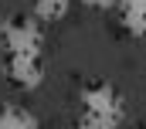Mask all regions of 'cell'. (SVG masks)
Here are the masks:
<instances>
[{
  "mask_svg": "<svg viewBox=\"0 0 146 129\" xmlns=\"http://www.w3.org/2000/svg\"><path fill=\"white\" fill-rule=\"evenodd\" d=\"M78 122L85 129H115L126 122V98L112 85L95 82L78 92Z\"/></svg>",
  "mask_w": 146,
  "mask_h": 129,
  "instance_id": "obj_1",
  "label": "cell"
},
{
  "mask_svg": "<svg viewBox=\"0 0 146 129\" xmlns=\"http://www.w3.org/2000/svg\"><path fill=\"white\" fill-rule=\"evenodd\" d=\"M3 44L7 51H27V55H41L44 44V31L37 17H10L3 24Z\"/></svg>",
  "mask_w": 146,
  "mask_h": 129,
  "instance_id": "obj_2",
  "label": "cell"
},
{
  "mask_svg": "<svg viewBox=\"0 0 146 129\" xmlns=\"http://www.w3.org/2000/svg\"><path fill=\"white\" fill-rule=\"evenodd\" d=\"M3 71L17 88H37L44 82V64L41 55H27V51H7L3 58Z\"/></svg>",
  "mask_w": 146,
  "mask_h": 129,
  "instance_id": "obj_3",
  "label": "cell"
},
{
  "mask_svg": "<svg viewBox=\"0 0 146 129\" xmlns=\"http://www.w3.org/2000/svg\"><path fill=\"white\" fill-rule=\"evenodd\" d=\"M122 27L136 37H146V0H115Z\"/></svg>",
  "mask_w": 146,
  "mask_h": 129,
  "instance_id": "obj_4",
  "label": "cell"
},
{
  "mask_svg": "<svg viewBox=\"0 0 146 129\" xmlns=\"http://www.w3.org/2000/svg\"><path fill=\"white\" fill-rule=\"evenodd\" d=\"M37 126H41V119H37L31 109L14 105V102L0 105V129H37Z\"/></svg>",
  "mask_w": 146,
  "mask_h": 129,
  "instance_id": "obj_5",
  "label": "cell"
},
{
  "mask_svg": "<svg viewBox=\"0 0 146 129\" xmlns=\"http://www.w3.org/2000/svg\"><path fill=\"white\" fill-rule=\"evenodd\" d=\"M72 0H31V10L41 24H51V21H61L68 14Z\"/></svg>",
  "mask_w": 146,
  "mask_h": 129,
  "instance_id": "obj_6",
  "label": "cell"
},
{
  "mask_svg": "<svg viewBox=\"0 0 146 129\" xmlns=\"http://www.w3.org/2000/svg\"><path fill=\"white\" fill-rule=\"evenodd\" d=\"M85 7H92V10H109V7H115V0H82Z\"/></svg>",
  "mask_w": 146,
  "mask_h": 129,
  "instance_id": "obj_7",
  "label": "cell"
}]
</instances>
